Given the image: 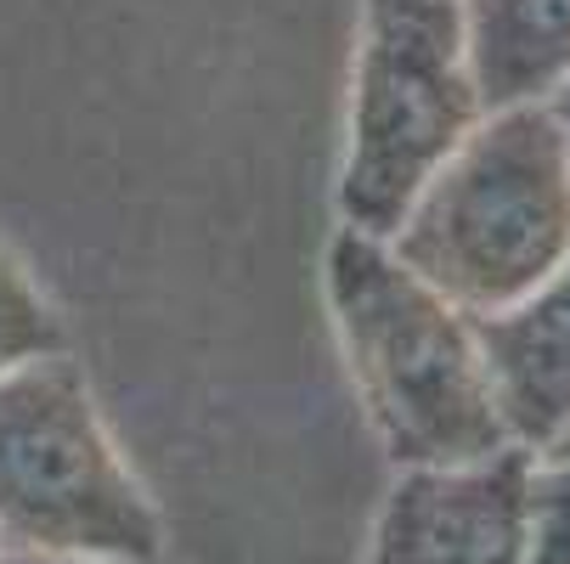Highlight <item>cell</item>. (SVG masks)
Masks as SVG:
<instances>
[{
  "instance_id": "obj_1",
  "label": "cell",
  "mask_w": 570,
  "mask_h": 564,
  "mask_svg": "<svg viewBox=\"0 0 570 564\" xmlns=\"http://www.w3.org/2000/svg\"><path fill=\"white\" fill-rule=\"evenodd\" d=\"M384 244L463 316L525 299L570 255V136L553 108H492Z\"/></svg>"
},
{
  "instance_id": "obj_2",
  "label": "cell",
  "mask_w": 570,
  "mask_h": 564,
  "mask_svg": "<svg viewBox=\"0 0 570 564\" xmlns=\"http://www.w3.org/2000/svg\"><path fill=\"white\" fill-rule=\"evenodd\" d=\"M328 310L395 468H458L514 446L469 316L406 271L384 237L345 226L328 244Z\"/></svg>"
},
{
  "instance_id": "obj_3",
  "label": "cell",
  "mask_w": 570,
  "mask_h": 564,
  "mask_svg": "<svg viewBox=\"0 0 570 564\" xmlns=\"http://www.w3.org/2000/svg\"><path fill=\"white\" fill-rule=\"evenodd\" d=\"M0 542L12 553L158 564L165 531L62 356L0 373Z\"/></svg>"
},
{
  "instance_id": "obj_4",
  "label": "cell",
  "mask_w": 570,
  "mask_h": 564,
  "mask_svg": "<svg viewBox=\"0 0 570 564\" xmlns=\"http://www.w3.org/2000/svg\"><path fill=\"white\" fill-rule=\"evenodd\" d=\"M485 119L463 0H362V46L340 170L351 231L390 237L419 187Z\"/></svg>"
},
{
  "instance_id": "obj_5",
  "label": "cell",
  "mask_w": 570,
  "mask_h": 564,
  "mask_svg": "<svg viewBox=\"0 0 570 564\" xmlns=\"http://www.w3.org/2000/svg\"><path fill=\"white\" fill-rule=\"evenodd\" d=\"M531 452L503 446L458 468H401L390 486L367 564H525L520 497Z\"/></svg>"
},
{
  "instance_id": "obj_6",
  "label": "cell",
  "mask_w": 570,
  "mask_h": 564,
  "mask_svg": "<svg viewBox=\"0 0 570 564\" xmlns=\"http://www.w3.org/2000/svg\"><path fill=\"white\" fill-rule=\"evenodd\" d=\"M469 334L509 441L542 457L570 429V255L525 299L469 316Z\"/></svg>"
},
{
  "instance_id": "obj_7",
  "label": "cell",
  "mask_w": 570,
  "mask_h": 564,
  "mask_svg": "<svg viewBox=\"0 0 570 564\" xmlns=\"http://www.w3.org/2000/svg\"><path fill=\"white\" fill-rule=\"evenodd\" d=\"M463 29L485 113L548 102L570 73V0H463Z\"/></svg>"
},
{
  "instance_id": "obj_8",
  "label": "cell",
  "mask_w": 570,
  "mask_h": 564,
  "mask_svg": "<svg viewBox=\"0 0 570 564\" xmlns=\"http://www.w3.org/2000/svg\"><path fill=\"white\" fill-rule=\"evenodd\" d=\"M520 558L570 564V457H531L520 497Z\"/></svg>"
},
{
  "instance_id": "obj_9",
  "label": "cell",
  "mask_w": 570,
  "mask_h": 564,
  "mask_svg": "<svg viewBox=\"0 0 570 564\" xmlns=\"http://www.w3.org/2000/svg\"><path fill=\"white\" fill-rule=\"evenodd\" d=\"M46 356H62V328L51 305L40 299V288L23 277V266L0 249V373Z\"/></svg>"
},
{
  "instance_id": "obj_10",
  "label": "cell",
  "mask_w": 570,
  "mask_h": 564,
  "mask_svg": "<svg viewBox=\"0 0 570 564\" xmlns=\"http://www.w3.org/2000/svg\"><path fill=\"white\" fill-rule=\"evenodd\" d=\"M548 108H553V119H559V125H564V136H570V73L548 91Z\"/></svg>"
},
{
  "instance_id": "obj_11",
  "label": "cell",
  "mask_w": 570,
  "mask_h": 564,
  "mask_svg": "<svg viewBox=\"0 0 570 564\" xmlns=\"http://www.w3.org/2000/svg\"><path fill=\"white\" fill-rule=\"evenodd\" d=\"M0 564H97V558H46V553H0Z\"/></svg>"
},
{
  "instance_id": "obj_12",
  "label": "cell",
  "mask_w": 570,
  "mask_h": 564,
  "mask_svg": "<svg viewBox=\"0 0 570 564\" xmlns=\"http://www.w3.org/2000/svg\"><path fill=\"white\" fill-rule=\"evenodd\" d=\"M542 457H570V429H564V435H559V441H553V446H548Z\"/></svg>"
}]
</instances>
